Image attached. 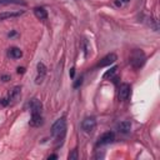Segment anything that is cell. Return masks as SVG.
Wrapping results in <instances>:
<instances>
[{
  "label": "cell",
  "mask_w": 160,
  "mask_h": 160,
  "mask_svg": "<svg viewBox=\"0 0 160 160\" xmlns=\"http://www.w3.org/2000/svg\"><path fill=\"white\" fill-rule=\"evenodd\" d=\"M34 14L38 19H40V20H45V19L48 18V11L45 10L44 8H40V6L34 8Z\"/></svg>",
  "instance_id": "5bb4252c"
},
{
  "label": "cell",
  "mask_w": 160,
  "mask_h": 160,
  "mask_svg": "<svg viewBox=\"0 0 160 160\" xmlns=\"http://www.w3.org/2000/svg\"><path fill=\"white\" fill-rule=\"evenodd\" d=\"M51 135L55 138L58 144H63L65 135H66V121L64 118H60L51 126Z\"/></svg>",
  "instance_id": "6da1fadb"
},
{
  "label": "cell",
  "mask_w": 160,
  "mask_h": 160,
  "mask_svg": "<svg viewBox=\"0 0 160 160\" xmlns=\"http://www.w3.org/2000/svg\"><path fill=\"white\" fill-rule=\"evenodd\" d=\"M118 60V56L115 53H110L108 54L106 56H104L102 60H100V63L98 64V68H104V66H109V65L114 64L115 61Z\"/></svg>",
  "instance_id": "8992f818"
},
{
  "label": "cell",
  "mask_w": 160,
  "mask_h": 160,
  "mask_svg": "<svg viewBox=\"0 0 160 160\" xmlns=\"http://www.w3.org/2000/svg\"><path fill=\"white\" fill-rule=\"evenodd\" d=\"M83 80H84V78H83V76H80L79 79H78V80L74 83V85H73V86L75 88V89H76V88H79V86L81 85V84H83Z\"/></svg>",
  "instance_id": "e0dca14e"
},
{
  "label": "cell",
  "mask_w": 160,
  "mask_h": 160,
  "mask_svg": "<svg viewBox=\"0 0 160 160\" xmlns=\"http://www.w3.org/2000/svg\"><path fill=\"white\" fill-rule=\"evenodd\" d=\"M44 123L43 120V116H41V114H31V119L29 124H30V126H34V128H38V126H41Z\"/></svg>",
  "instance_id": "30bf717a"
},
{
  "label": "cell",
  "mask_w": 160,
  "mask_h": 160,
  "mask_svg": "<svg viewBox=\"0 0 160 160\" xmlns=\"http://www.w3.org/2000/svg\"><path fill=\"white\" fill-rule=\"evenodd\" d=\"M145 60H146V56L145 54L143 53L141 50L139 49H135V50L131 53V56H130V64L134 69H140L143 65L145 64Z\"/></svg>",
  "instance_id": "7a4b0ae2"
},
{
  "label": "cell",
  "mask_w": 160,
  "mask_h": 160,
  "mask_svg": "<svg viewBox=\"0 0 160 160\" xmlns=\"http://www.w3.org/2000/svg\"><path fill=\"white\" fill-rule=\"evenodd\" d=\"M114 140H115V134H114L113 131H106V133H104L103 135L99 138V140H98V143H96V145L98 146L108 145V144H110V143H113Z\"/></svg>",
  "instance_id": "5b68a950"
},
{
  "label": "cell",
  "mask_w": 160,
  "mask_h": 160,
  "mask_svg": "<svg viewBox=\"0 0 160 160\" xmlns=\"http://www.w3.org/2000/svg\"><path fill=\"white\" fill-rule=\"evenodd\" d=\"M8 56L11 58V59H20L23 56V51L19 48H16V46L10 48L9 49V51H8Z\"/></svg>",
  "instance_id": "4fadbf2b"
},
{
  "label": "cell",
  "mask_w": 160,
  "mask_h": 160,
  "mask_svg": "<svg viewBox=\"0 0 160 160\" xmlns=\"http://www.w3.org/2000/svg\"><path fill=\"white\" fill-rule=\"evenodd\" d=\"M24 14V11H4L0 13V20H5L9 18H16V16H20Z\"/></svg>",
  "instance_id": "8fae6325"
},
{
  "label": "cell",
  "mask_w": 160,
  "mask_h": 160,
  "mask_svg": "<svg viewBox=\"0 0 160 160\" xmlns=\"http://www.w3.org/2000/svg\"><path fill=\"white\" fill-rule=\"evenodd\" d=\"M115 5H116V6H121V1L119 3V1H118V0H116V1H115Z\"/></svg>",
  "instance_id": "7402d4cb"
},
{
  "label": "cell",
  "mask_w": 160,
  "mask_h": 160,
  "mask_svg": "<svg viewBox=\"0 0 160 160\" xmlns=\"http://www.w3.org/2000/svg\"><path fill=\"white\" fill-rule=\"evenodd\" d=\"M130 91H131V86L129 84L124 83L120 85L119 88V93H118V96H119V100H126L130 96Z\"/></svg>",
  "instance_id": "52a82bcc"
},
{
  "label": "cell",
  "mask_w": 160,
  "mask_h": 160,
  "mask_svg": "<svg viewBox=\"0 0 160 160\" xmlns=\"http://www.w3.org/2000/svg\"><path fill=\"white\" fill-rule=\"evenodd\" d=\"M121 1H123V3H128L129 0H121Z\"/></svg>",
  "instance_id": "603a6c76"
},
{
  "label": "cell",
  "mask_w": 160,
  "mask_h": 160,
  "mask_svg": "<svg viewBox=\"0 0 160 160\" xmlns=\"http://www.w3.org/2000/svg\"><path fill=\"white\" fill-rule=\"evenodd\" d=\"M95 126H96V120H95V118H93V116L85 118V119L83 120V123H81V129H83L85 133L94 131Z\"/></svg>",
  "instance_id": "277c9868"
},
{
  "label": "cell",
  "mask_w": 160,
  "mask_h": 160,
  "mask_svg": "<svg viewBox=\"0 0 160 160\" xmlns=\"http://www.w3.org/2000/svg\"><path fill=\"white\" fill-rule=\"evenodd\" d=\"M118 130L121 134H129L131 130V123L130 121H121L118 125Z\"/></svg>",
  "instance_id": "7c38bea8"
},
{
  "label": "cell",
  "mask_w": 160,
  "mask_h": 160,
  "mask_svg": "<svg viewBox=\"0 0 160 160\" xmlns=\"http://www.w3.org/2000/svg\"><path fill=\"white\" fill-rule=\"evenodd\" d=\"M49 160L50 159H58V155L56 154H53V155H49V158H48Z\"/></svg>",
  "instance_id": "44dd1931"
},
{
  "label": "cell",
  "mask_w": 160,
  "mask_h": 160,
  "mask_svg": "<svg viewBox=\"0 0 160 160\" xmlns=\"http://www.w3.org/2000/svg\"><path fill=\"white\" fill-rule=\"evenodd\" d=\"M1 80L8 81V80H10V76H9V75H1Z\"/></svg>",
  "instance_id": "ac0fdd59"
},
{
  "label": "cell",
  "mask_w": 160,
  "mask_h": 160,
  "mask_svg": "<svg viewBox=\"0 0 160 160\" xmlns=\"http://www.w3.org/2000/svg\"><path fill=\"white\" fill-rule=\"evenodd\" d=\"M38 68V78H37V84H41L45 78V74H46V66L44 65V63H38L37 65Z\"/></svg>",
  "instance_id": "9c48e42d"
},
{
  "label": "cell",
  "mask_w": 160,
  "mask_h": 160,
  "mask_svg": "<svg viewBox=\"0 0 160 160\" xmlns=\"http://www.w3.org/2000/svg\"><path fill=\"white\" fill-rule=\"evenodd\" d=\"M78 158H79V155H78V150L74 149L73 151L69 154V160H78Z\"/></svg>",
  "instance_id": "2e32d148"
},
{
  "label": "cell",
  "mask_w": 160,
  "mask_h": 160,
  "mask_svg": "<svg viewBox=\"0 0 160 160\" xmlns=\"http://www.w3.org/2000/svg\"><path fill=\"white\" fill-rule=\"evenodd\" d=\"M18 73L19 74H24L25 73V69H24V68H18Z\"/></svg>",
  "instance_id": "d6986e66"
},
{
  "label": "cell",
  "mask_w": 160,
  "mask_h": 160,
  "mask_svg": "<svg viewBox=\"0 0 160 160\" xmlns=\"http://www.w3.org/2000/svg\"><path fill=\"white\" fill-rule=\"evenodd\" d=\"M29 106H30V112L31 114H41V109H43V104L39 99L34 98V99L30 100L29 103Z\"/></svg>",
  "instance_id": "ba28073f"
},
{
  "label": "cell",
  "mask_w": 160,
  "mask_h": 160,
  "mask_svg": "<svg viewBox=\"0 0 160 160\" xmlns=\"http://www.w3.org/2000/svg\"><path fill=\"white\" fill-rule=\"evenodd\" d=\"M70 78H74V74H75V69H74V68H71V69H70Z\"/></svg>",
  "instance_id": "ffe728a7"
},
{
  "label": "cell",
  "mask_w": 160,
  "mask_h": 160,
  "mask_svg": "<svg viewBox=\"0 0 160 160\" xmlns=\"http://www.w3.org/2000/svg\"><path fill=\"white\" fill-rule=\"evenodd\" d=\"M21 98V88L20 86H15L13 88V90L9 93V96H8V103L10 105H14L20 100Z\"/></svg>",
  "instance_id": "3957f363"
},
{
  "label": "cell",
  "mask_w": 160,
  "mask_h": 160,
  "mask_svg": "<svg viewBox=\"0 0 160 160\" xmlns=\"http://www.w3.org/2000/svg\"><path fill=\"white\" fill-rule=\"evenodd\" d=\"M118 70V66H113L110 70H108L106 73H104L103 79H109V78H113V75L115 74V71Z\"/></svg>",
  "instance_id": "9a60e30c"
}]
</instances>
